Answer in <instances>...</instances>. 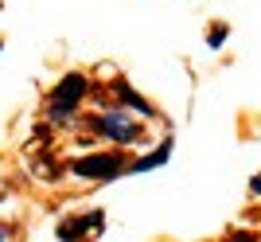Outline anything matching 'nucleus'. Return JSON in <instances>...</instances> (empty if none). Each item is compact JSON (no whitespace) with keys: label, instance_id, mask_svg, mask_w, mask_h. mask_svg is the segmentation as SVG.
I'll use <instances>...</instances> for the list:
<instances>
[{"label":"nucleus","instance_id":"nucleus-2","mask_svg":"<svg viewBox=\"0 0 261 242\" xmlns=\"http://www.w3.org/2000/svg\"><path fill=\"white\" fill-rule=\"evenodd\" d=\"M94 129H98L106 141H113V144H141V141H148V137H144V121H137L125 106H121V110H106L98 121H94Z\"/></svg>","mask_w":261,"mask_h":242},{"label":"nucleus","instance_id":"nucleus-8","mask_svg":"<svg viewBox=\"0 0 261 242\" xmlns=\"http://www.w3.org/2000/svg\"><path fill=\"white\" fill-rule=\"evenodd\" d=\"M250 191H253V196H261V176H253V180H250Z\"/></svg>","mask_w":261,"mask_h":242},{"label":"nucleus","instance_id":"nucleus-5","mask_svg":"<svg viewBox=\"0 0 261 242\" xmlns=\"http://www.w3.org/2000/svg\"><path fill=\"white\" fill-rule=\"evenodd\" d=\"M168 156H172V137H164L156 153L133 160V164H129V176H137V172H152V168H164V164H168Z\"/></svg>","mask_w":261,"mask_h":242},{"label":"nucleus","instance_id":"nucleus-1","mask_svg":"<svg viewBox=\"0 0 261 242\" xmlns=\"http://www.w3.org/2000/svg\"><path fill=\"white\" fill-rule=\"evenodd\" d=\"M86 75H63V82L47 94V117L51 121H70L78 113V106H82V98H86Z\"/></svg>","mask_w":261,"mask_h":242},{"label":"nucleus","instance_id":"nucleus-7","mask_svg":"<svg viewBox=\"0 0 261 242\" xmlns=\"http://www.w3.org/2000/svg\"><path fill=\"white\" fill-rule=\"evenodd\" d=\"M222 39H226V28H211V47H218Z\"/></svg>","mask_w":261,"mask_h":242},{"label":"nucleus","instance_id":"nucleus-6","mask_svg":"<svg viewBox=\"0 0 261 242\" xmlns=\"http://www.w3.org/2000/svg\"><path fill=\"white\" fill-rule=\"evenodd\" d=\"M113 90H117V98L121 102H129V106H137V110H141V117H152V106H148V102H144L141 98V94H133V86H129V82H121V78H117V82H113Z\"/></svg>","mask_w":261,"mask_h":242},{"label":"nucleus","instance_id":"nucleus-3","mask_svg":"<svg viewBox=\"0 0 261 242\" xmlns=\"http://www.w3.org/2000/svg\"><path fill=\"white\" fill-rule=\"evenodd\" d=\"M70 172H74L78 180H117L129 172V164H125V156L121 153H90V156H78L74 164H70Z\"/></svg>","mask_w":261,"mask_h":242},{"label":"nucleus","instance_id":"nucleus-9","mask_svg":"<svg viewBox=\"0 0 261 242\" xmlns=\"http://www.w3.org/2000/svg\"><path fill=\"white\" fill-rule=\"evenodd\" d=\"M230 242H253V234H234Z\"/></svg>","mask_w":261,"mask_h":242},{"label":"nucleus","instance_id":"nucleus-4","mask_svg":"<svg viewBox=\"0 0 261 242\" xmlns=\"http://www.w3.org/2000/svg\"><path fill=\"white\" fill-rule=\"evenodd\" d=\"M101 223H106V215H101V211H86V215L63 219V223H59V238H63V242H82V234H86V231L98 234Z\"/></svg>","mask_w":261,"mask_h":242}]
</instances>
